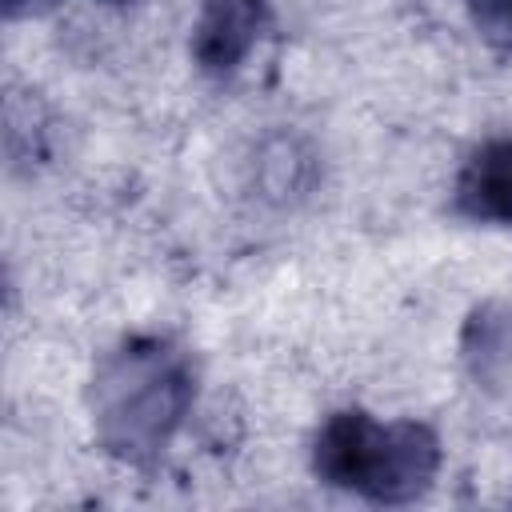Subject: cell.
Wrapping results in <instances>:
<instances>
[{"instance_id": "cell-1", "label": "cell", "mask_w": 512, "mask_h": 512, "mask_svg": "<svg viewBox=\"0 0 512 512\" xmlns=\"http://www.w3.org/2000/svg\"><path fill=\"white\" fill-rule=\"evenodd\" d=\"M192 404V364L168 340H128L92 376L96 440L132 464L164 452Z\"/></svg>"}, {"instance_id": "cell-2", "label": "cell", "mask_w": 512, "mask_h": 512, "mask_svg": "<svg viewBox=\"0 0 512 512\" xmlns=\"http://www.w3.org/2000/svg\"><path fill=\"white\" fill-rule=\"evenodd\" d=\"M312 468L332 488L376 504H408L428 492L440 468V440L416 420L380 424L360 408H344L320 424Z\"/></svg>"}, {"instance_id": "cell-3", "label": "cell", "mask_w": 512, "mask_h": 512, "mask_svg": "<svg viewBox=\"0 0 512 512\" xmlns=\"http://www.w3.org/2000/svg\"><path fill=\"white\" fill-rule=\"evenodd\" d=\"M264 28V0H204L200 20L192 28V60L224 76L232 72L256 44Z\"/></svg>"}, {"instance_id": "cell-4", "label": "cell", "mask_w": 512, "mask_h": 512, "mask_svg": "<svg viewBox=\"0 0 512 512\" xmlns=\"http://www.w3.org/2000/svg\"><path fill=\"white\" fill-rule=\"evenodd\" d=\"M456 212L484 224H512V136L480 144L456 176Z\"/></svg>"}, {"instance_id": "cell-5", "label": "cell", "mask_w": 512, "mask_h": 512, "mask_svg": "<svg viewBox=\"0 0 512 512\" xmlns=\"http://www.w3.org/2000/svg\"><path fill=\"white\" fill-rule=\"evenodd\" d=\"M464 360H468L472 376L484 380L488 388H496L512 376V308L488 304L468 320Z\"/></svg>"}, {"instance_id": "cell-6", "label": "cell", "mask_w": 512, "mask_h": 512, "mask_svg": "<svg viewBox=\"0 0 512 512\" xmlns=\"http://www.w3.org/2000/svg\"><path fill=\"white\" fill-rule=\"evenodd\" d=\"M464 8L488 44L512 48V0H464Z\"/></svg>"}, {"instance_id": "cell-7", "label": "cell", "mask_w": 512, "mask_h": 512, "mask_svg": "<svg viewBox=\"0 0 512 512\" xmlns=\"http://www.w3.org/2000/svg\"><path fill=\"white\" fill-rule=\"evenodd\" d=\"M44 4H52V0H4L8 16H24V12H36V8H44Z\"/></svg>"}]
</instances>
